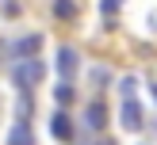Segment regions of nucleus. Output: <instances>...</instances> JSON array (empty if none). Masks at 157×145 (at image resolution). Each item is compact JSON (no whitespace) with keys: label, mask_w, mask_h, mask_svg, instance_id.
<instances>
[{"label":"nucleus","mask_w":157,"mask_h":145,"mask_svg":"<svg viewBox=\"0 0 157 145\" xmlns=\"http://www.w3.org/2000/svg\"><path fill=\"white\" fill-rule=\"evenodd\" d=\"M100 145H119V141H111V137H100Z\"/></svg>","instance_id":"nucleus-13"},{"label":"nucleus","mask_w":157,"mask_h":145,"mask_svg":"<svg viewBox=\"0 0 157 145\" xmlns=\"http://www.w3.org/2000/svg\"><path fill=\"white\" fill-rule=\"evenodd\" d=\"M54 15H58L61 23L77 19V0H54Z\"/></svg>","instance_id":"nucleus-8"},{"label":"nucleus","mask_w":157,"mask_h":145,"mask_svg":"<svg viewBox=\"0 0 157 145\" xmlns=\"http://www.w3.org/2000/svg\"><path fill=\"white\" fill-rule=\"evenodd\" d=\"M4 15H19V4L15 0H4Z\"/></svg>","instance_id":"nucleus-12"},{"label":"nucleus","mask_w":157,"mask_h":145,"mask_svg":"<svg viewBox=\"0 0 157 145\" xmlns=\"http://www.w3.org/2000/svg\"><path fill=\"white\" fill-rule=\"evenodd\" d=\"M107 80H111V73H107L104 65H96V69H92V84H96V88H104Z\"/></svg>","instance_id":"nucleus-10"},{"label":"nucleus","mask_w":157,"mask_h":145,"mask_svg":"<svg viewBox=\"0 0 157 145\" xmlns=\"http://www.w3.org/2000/svg\"><path fill=\"white\" fill-rule=\"evenodd\" d=\"M38 50H42V34H23L12 42V61H31Z\"/></svg>","instance_id":"nucleus-2"},{"label":"nucleus","mask_w":157,"mask_h":145,"mask_svg":"<svg viewBox=\"0 0 157 145\" xmlns=\"http://www.w3.org/2000/svg\"><path fill=\"white\" fill-rule=\"evenodd\" d=\"M73 96H77V92H73V80H61L58 88H54V99H58L61 107H69V103H73Z\"/></svg>","instance_id":"nucleus-9"},{"label":"nucleus","mask_w":157,"mask_h":145,"mask_svg":"<svg viewBox=\"0 0 157 145\" xmlns=\"http://www.w3.org/2000/svg\"><path fill=\"white\" fill-rule=\"evenodd\" d=\"M123 130H138L142 126V103H138V96H130V99H123Z\"/></svg>","instance_id":"nucleus-5"},{"label":"nucleus","mask_w":157,"mask_h":145,"mask_svg":"<svg viewBox=\"0 0 157 145\" xmlns=\"http://www.w3.org/2000/svg\"><path fill=\"white\" fill-rule=\"evenodd\" d=\"M50 134L58 137V141H69V137H73V122H69L65 111H58V114L50 118Z\"/></svg>","instance_id":"nucleus-6"},{"label":"nucleus","mask_w":157,"mask_h":145,"mask_svg":"<svg viewBox=\"0 0 157 145\" xmlns=\"http://www.w3.org/2000/svg\"><path fill=\"white\" fill-rule=\"evenodd\" d=\"M150 92H153V99H157V84H150Z\"/></svg>","instance_id":"nucleus-14"},{"label":"nucleus","mask_w":157,"mask_h":145,"mask_svg":"<svg viewBox=\"0 0 157 145\" xmlns=\"http://www.w3.org/2000/svg\"><path fill=\"white\" fill-rule=\"evenodd\" d=\"M77 69H81V53H77L73 46H61L58 50V76L61 80H73Z\"/></svg>","instance_id":"nucleus-3"},{"label":"nucleus","mask_w":157,"mask_h":145,"mask_svg":"<svg viewBox=\"0 0 157 145\" xmlns=\"http://www.w3.org/2000/svg\"><path fill=\"white\" fill-rule=\"evenodd\" d=\"M8 145H35V134L27 130V122H15L12 134H8Z\"/></svg>","instance_id":"nucleus-7"},{"label":"nucleus","mask_w":157,"mask_h":145,"mask_svg":"<svg viewBox=\"0 0 157 145\" xmlns=\"http://www.w3.org/2000/svg\"><path fill=\"white\" fill-rule=\"evenodd\" d=\"M84 122H88V130H92V134H104V126H107V107H104V99H92V103H88V111H84Z\"/></svg>","instance_id":"nucleus-4"},{"label":"nucleus","mask_w":157,"mask_h":145,"mask_svg":"<svg viewBox=\"0 0 157 145\" xmlns=\"http://www.w3.org/2000/svg\"><path fill=\"white\" fill-rule=\"evenodd\" d=\"M42 61L38 57H31V61H12V84L23 92V96H31V88H35L38 80H42Z\"/></svg>","instance_id":"nucleus-1"},{"label":"nucleus","mask_w":157,"mask_h":145,"mask_svg":"<svg viewBox=\"0 0 157 145\" xmlns=\"http://www.w3.org/2000/svg\"><path fill=\"white\" fill-rule=\"evenodd\" d=\"M123 8V0H100V15H115Z\"/></svg>","instance_id":"nucleus-11"}]
</instances>
